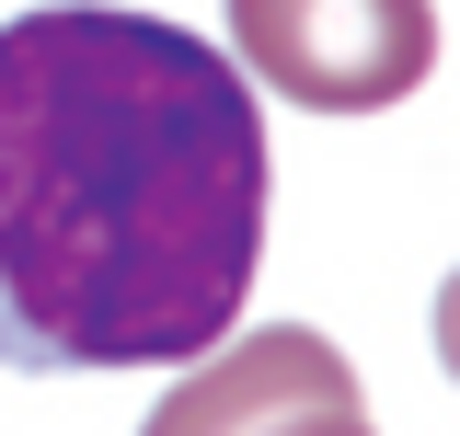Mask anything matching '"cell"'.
I'll return each instance as SVG.
<instances>
[{
  "mask_svg": "<svg viewBox=\"0 0 460 436\" xmlns=\"http://www.w3.org/2000/svg\"><path fill=\"white\" fill-rule=\"evenodd\" d=\"M265 265V104L162 12L0 23V368H196Z\"/></svg>",
  "mask_w": 460,
  "mask_h": 436,
  "instance_id": "cell-1",
  "label": "cell"
},
{
  "mask_svg": "<svg viewBox=\"0 0 460 436\" xmlns=\"http://www.w3.org/2000/svg\"><path fill=\"white\" fill-rule=\"evenodd\" d=\"M230 69L311 115H380L438 69V0H230Z\"/></svg>",
  "mask_w": 460,
  "mask_h": 436,
  "instance_id": "cell-2",
  "label": "cell"
},
{
  "mask_svg": "<svg viewBox=\"0 0 460 436\" xmlns=\"http://www.w3.org/2000/svg\"><path fill=\"white\" fill-rule=\"evenodd\" d=\"M138 436H380V425H368L357 368L311 322H265L242 344H219L196 379H172Z\"/></svg>",
  "mask_w": 460,
  "mask_h": 436,
  "instance_id": "cell-3",
  "label": "cell"
}]
</instances>
